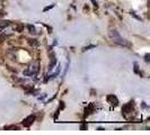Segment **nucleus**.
I'll use <instances>...</instances> for the list:
<instances>
[{"instance_id": "1", "label": "nucleus", "mask_w": 150, "mask_h": 135, "mask_svg": "<svg viewBox=\"0 0 150 135\" xmlns=\"http://www.w3.org/2000/svg\"><path fill=\"white\" fill-rule=\"evenodd\" d=\"M110 37H111V39H112L115 44L121 45V46H129L128 41L125 38L122 37L120 34H119V32H116V30H111L110 32Z\"/></svg>"}, {"instance_id": "2", "label": "nucleus", "mask_w": 150, "mask_h": 135, "mask_svg": "<svg viewBox=\"0 0 150 135\" xmlns=\"http://www.w3.org/2000/svg\"><path fill=\"white\" fill-rule=\"evenodd\" d=\"M38 64H33L28 69H26L23 72V75H26V77H33V75H38Z\"/></svg>"}, {"instance_id": "3", "label": "nucleus", "mask_w": 150, "mask_h": 135, "mask_svg": "<svg viewBox=\"0 0 150 135\" xmlns=\"http://www.w3.org/2000/svg\"><path fill=\"white\" fill-rule=\"evenodd\" d=\"M34 120H35V116L30 115V116H28L27 118H25V120H24V122H23V125H24L25 127H30V125L34 123Z\"/></svg>"}, {"instance_id": "4", "label": "nucleus", "mask_w": 150, "mask_h": 135, "mask_svg": "<svg viewBox=\"0 0 150 135\" xmlns=\"http://www.w3.org/2000/svg\"><path fill=\"white\" fill-rule=\"evenodd\" d=\"M107 101H108L112 106H117V104H119V99L115 97L114 95L107 96Z\"/></svg>"}, {"instance_id": "5", "label": "nucleus", "mask_w": 150, "mask_h": 135, "mask_svg": "<svg viewBox=\"0 0 150 135\" xmlns=\"http://www.w3.org/2000/svg\"><path fill=\"white\" fill-rule=\"evenodd\" d=\"M132 101L131 103H129V104H127L125 106H123V109H122V112H124V114H129V112H132Z\"/></svg>"}, {"instance_id": "6", "label": "nucleus", "mask_w": 150, "mask_h": 135, "mask_svg": "<svg viewBox=\"0 0 150 135\" xmlns=\"http://www.w3.org/2000/svg\"><path fill=\"white\" fill-rule=\"evenodd\" d=\"M52 61L50 62V64H49V71H52L53 68L55 67V64H57V59H55V56H54V54L52 53Z\"/></svg>"}, {"instance_id": "7", "label": "nucleus", "mask_w": 150, "mask_h": 135, "mask_svg": "<svg viewBox=\"0 0 150 135\" xmlns=\"http://www.w3.org/2000/svg\"><path fill=\"white\" fill-rule=\"evenodd\" d=\"M27 27H28V30H30V34H36V32H35V28H34V27H33L32 25H28Z\"/></svg>"}, {"instance_id": "8", "label": "nucleus", "mask_w": 150, "mask_h": 135, "mask_svg": "<svg viewBox=\"0 0 150 135\" xmlns=\"http://www.w3.org/2000/svg\"><path fill=\"white\" fill-rule=\"evenodd\" d=\"M9 25V22H1V25H0V32L2 30V28L5 27V26H8Z\"/></svg>"}, {"instance_id": "9", "label": "nucleus", "mask_w": 150, "mask_h": 135, "mask_svg": "<svg viewBox=\"0 0 150 135\" xmlns=\"http://www.w3.org/2000/svg\"><path fill=\"white\" fill-rule=\"evenodd\" d=\"M146 61L149 62V54H146Z\"/></svg>"}]
</instances>
